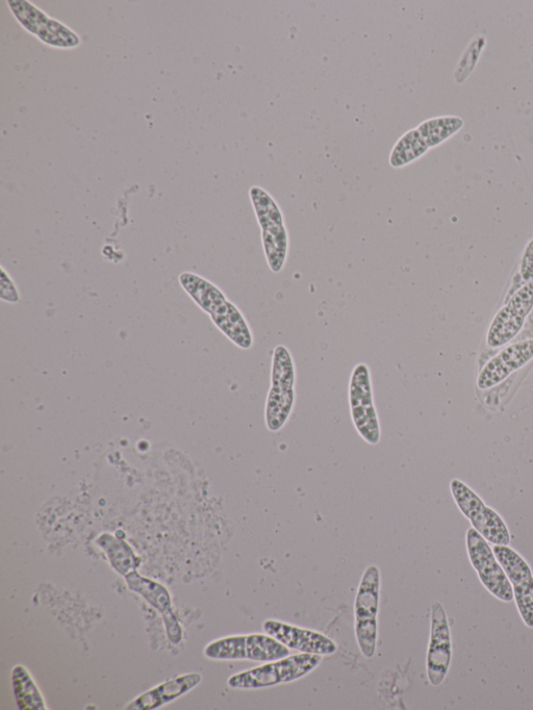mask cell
I'll return each mask as SVG.
<instances>
[{"label":"cell","mask_w":533,"mask_h":710,"mask_svg":"<svg viewBox=\"0 0 533 710\" xmlns=\"http://www.w3.org/2000/svg\"><path fill=\"white\" fill-rule=\"evenodd\" d=\"M533 310V281L520 287L491 322L487 344L500 348L510 344L522 331Z\"/></svg>","instance_id":"9c48e42d"},{"label":"cell","mask_w":533,"mask_h":710,"mask_svg":"<svg viewBox=\"0 0 533 710\" xmlns=\"http://www.w3.org/2000/svg\"><path fill=\"white\" fill-rule=\"evenodd\" d=\"M15 698L20 710H47L45 699L38 684L27 668L17 665L12 670Z\"/></svg>","instance_id":"2e32d148"},{"label":"cell","mask_w":533,"mask_h":710,"mask_svg":"<svg viewBox=\"0 0 533 710\" xmlns=\"http://www.w3.org/2000/svg\"><path fill=\"white\" fill-rule=\"evenodd\" d=\"M169 641L179 644L183 639V629L173 612L163 616Z\"/></svg>","instance_id":"d4e9b609"},{"label":"cell","mask_w":533,"mask_h":710,"mask_svg":"<svg viewBox=\"0 0 533 710\" xmlns=\"http://www.w3.org/2000/svg\"><path fill=\"white\" fill-rule=\"evenodd\" d=\"M179 281L182 288L203 312L210 315L216 327L228 340L243 350L252 348L255 339L246 318L218 286L192 272H183Z\"/></svg>","instance_id":"6da1fadb"},{"label":"cell","mask_w":533,"mask_h":710,"mask_svg":"<svg viewBox=\"0 0 533 710\" xmlns=\"http://www.w3.org/2000/svg\"><path fill=\"white\" fill-rule=\"evenodd\" d=\"M212 661H246V635L218 639L203 650Z\"/></svg>","instance_id":"ffe728a7"},{"label":"cell","mask_w":533,"mask_h":710,"mask_svg":"<svg viewBox=\"0 0 533 710\" xmlns=\"http://www.w3.org/2000/svg\"><path fill=\"white\" fill-rule=\"evenodd\" d=\"M464 124V120L459 116H440L421 122L417 130L428 147L435 148L458 134Z\"/></svg>","instance_id":"ac0fdd59"},{"label":"cell","mask_w":533,"mask_h":710,"mask_svg":"<svg viewBox=\"0 0 533 710\" xmlns=\"http://www.w3.org/2000/svg\"><path fill=\"white\" fill-rule=\"evenodd\" d=\"M518 276L521 278L519 288L533 281V238L525 248Z\"/></svg>","instance_id":"cb8c5ba5"},{"label":"cell","mask_w":533,"mask_h":710,"mask_svg":"<svg viewBox=\"0 0 533 710\" xmlns=\"http://www.w3.org/2000/svg\"><path fill=\"white\" fill-rule=\"evenodd\" d=\"M450 491L462 514L490 544L510 545L511 532L503 518L461 479L451 480Z\"/></svg>","instance_id":"8992f818"},{"label":"cell","mask_w":533,"mask_h":710,"mask_svg":"<svg viewBox=\"0 0 533 710\" xmlns=\"http://www.w3.org/2000/svg\"><path fill=\"white\" fill-rule=\"evenodd\" d=\"M264 632L289 649L300 653L331 656L338 651L337 644L323 633L295 626L283 621L269 619L263 623Z\"/></svg>","instance_id":"8fae6325"},{"label":"cell","mask_w":533,"mask_h":710,"mask_svg":"<svg viewBox=\"0 0 533 710\" xmlns=\"http://www.w3.org/2000/svg\"><path fill=\"white\" fill-rule=\"evenodd\" d=\"M295 385L292 353L285 345H277L272 355L271 385L265 407V423L270 433H278L289 421L295 407Z\"/></svg>","instance_id":"3957f363"},{"label":"cell","mask_w":533,"mask_h":710,"mask_svg":"<svg viewBox=\"0 0 533 710\" xmlns=\"http://www.w3.org/2000/svg\"><path fill=\"white\" fill-rule=\"evenodd\" d=\"M429 149L417 128L410 130L394 144L389 164L394 169H401L422 158Z\"/></svg>","instance_id":"e0dca14e"},{"label":"cell","mask_w":533,"mask_h":710,"mask_svg":"<svg viewBox=\"0 0 533 710\" xmlns=\"http://www.w3.org/2000/svg\"><path fill=\"white\" fill-rule=\"evenodd\" d=\"M126 585L132 592L139 594L162 616L173 612L171 594L162 583L142 576L134 571L125 577Z\"/></svg>","instance_id":"9a60e30c"},{"label":"cell","mask_w":533,"mask_h":710,"mask_svg":"<svg viewBox=\"0 0 533 710\" xmlns=\"http://www.w3.org/2000/svg\"><path fill=\"white\" fill-rule=\"evenodd\" d=\"M430 640L426 658L428 680L439 687L445 680L452 659V644L449 620L442 603L431 607Z\"/></svg>","instance_id":"30bf717a"},{"label":"cell","mask_w":533,"mask_h":710,"mask_svg":"<svg viewBox=\"0 0 533 710\" xmlns=\"http://www.w3.org/2000/svg\"><path fill=\"white\" fill-rule=\"evenodd\" d=\"M380 589L382 577L379 568L375 565L369 566L362 576L354 601L355 638L366 658H372L376 652Z\"/></svg>","instance_id":"5b68a950"},{"label":"cell","mask_w":533,"mask_h":710,"mask_svg":"<svg viewBox=\"0 0 533 710\" xmlns=\"http://www.w3.org/2000/svg\"><path fill=\"white\" fill-rule=\"evenodd\" d=\"M514 600L523 623L533 628V577L513 587Z\"/></svg>","instance_id":"7402d4cb"},{"label":"cell","mask_w":533,"mask_h":710,"mask_svg":"<svg viewBox=\"0 0 533 710\" xmlns=\"http://www.w3.org/2000/svg\"><path fill=\"white\" fill-rule=\"evenodd\" d=\"M96 544L104 550L112 568L123 577L141 566L142 561L132 546L119 537L106 532L96 539Z\"/></svg>","instance_id":"5bb4252c"},{"label":"cell","mask_w":533,"mask_h":710,"mask_svg":"<svg viewBox=\"0 0 533 710\" xmlns=\"http://www.w3.org/2000/svg\"><path fill=\"white\" fill-rule=\"evenodd\" d=\"M533 360V339L519 341L503 348L481 369L477 388L492 389Z\"/></svg>","instance_id":"7c38bea8"},{"label":"cell","mask_w":533,"mask_h":710,"mask_svg":"<svg viewBox=\"0 0 533 710\" xmlns=\"http://www.w3.org/2000/svg\"><path fill=\"white\" fill-rule=\"evenodd\" d=\"M36 37L46 46L56 49H74L82 44L78 33L53 17H50Z\"/></svg>","instance_id":"d6986e66"},{"label":"cell","mask_w":533,"mask_h":710,"mask_svg":"<svg viewBox=\"0 0 533 710\" xmlns=\"http://www.w3.org/2000/svg\"><path fill=\"white\" fill-rule=\"evenodd\" d=\"M349 405L353 425L361 438L370 445L382 439V430L375 409L370 368L360 363L352 370L349 382Z\"/></svg>","instance_id":"52a82bcc"},{"label":"cell","mask_w":533,"mask_h":710,"mask_svg":"<svg viewBox=\"0 0 533 710\" xmlns=\"http://www.w3.org/2000/svg\"><path fill=\"white\" fill-rule=\"evenodd\" d=\"M0 298L9 303H19L21 299L16 284L4 267H2V275H0Z\"/></svg>","instance_id":"603a6c76"},{"label":"cell","mask_w":533,"mask_h":710,"mask_svg":"<svg viewBox=\"0 0 533 710\" xmlns=\"http://www.w3.org/2000/svg\"><path fill=\"white\" fill-rule=\"evenodd\" d=\"M201 680L202 677L198 673L181 675L160 684V686L156 688L150 689L124 708L129 710H152L161 708L192 691L198 686Z\"/></svg>","instance_id":"4fadbf2b"},{"label":"cell","mask_w":533,"mask_h":710,"mask_svg":"<svg viewBox=\"0 0 533 710\" xmlns=\"http://www.w3.org/2000/svg\"><path fill=\"white\" fill-rule=\"evenodd\" d=\"M249 197L261 227L262 244L270 270L281 273L287 263L290 238L281 207L273 196L259 186H252Z\"/></svg>","instance_id":"7a4b0ae2"},{"label":"cell","mask_w":533,"mask_h":710,"mask_svg":"<svg viewBox=\"0 0 533 710\" xmlns=\"http://www.w3.org/2000/svg\"><path fill=\"white\" fill-rule=\"evenodd\" d=\"M322 662V656L309 653L289 655L278 661L237 673L227 680L234 690L252 691L291 683L309 675Z\"/></svg>","instance_id":"277c9868"},{"label":"cell","mask_w":533,"mask_h":710,"mask_svg":"<svg viewBox=\"0 0 533 710\" xmlns=\"http://www.w3.org/2000/svg\"><path fill=\"white\" fill-rule=\"evenodd\" d=\"M466 545L469 560L482 585L498 600L513 602V587L496 559L490 543L471 527L467 530Z\"/></svg>","instance_id":"ba28073f"},{"label":"cell","mask_w":533,"mask_h":710,"mask_svg":"<svg viewBox=\"0 0 533 710\" xmlns=\"http://www.w3.org/2000/svg\"><path fill=\"white\" fill-rule=\"evenodd\" d=\"M7 4L23 30L35 37L50 19L49 15L28 0H10Z\"/></svg>","instance_id":"44dd1931"}]
</instances>
